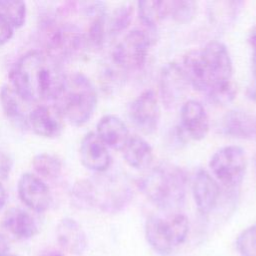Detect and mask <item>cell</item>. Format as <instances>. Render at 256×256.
I'll return each instance as SVG.
<instances>
[{
  "instance_id": "cell-13",
  "label": "cell",
  "mask_w": 256,
  "mask_h": 256,
  "mask_svg": "<svg viewBox=\"0 0 256 256\" xmlns=\"http://www.w3.org/2000/svg\"><path fill=\"white\" fill-rule=\"evenodd\" d=\"M18 196L22 203L34 212H45L51 204L50 190L41 178L34 173H24L17 184Z\"/></svg>"
},
{
  "instance_id": "cell-16",
  "label": "cell",
  "mask_w": 256,
  "mask_h": 256,
  "mask_svg": "<svg viewBox=\"0 0 256 256\" xmlns=\"http://www.w3.org/2000/svg\"><path fill=\"white\" fill-rule=\"evenodd\" d=\"M79 156L82 165L96 174L108 171L112 163L108 147L95 132L84 135L79 147Z\"/></svg>"
},
{
  "instance_id": "cell-33",
  "label": "cell",
  "mask_w": 256,
  "mask_h": 256,
  "mask_svg": "<svg viewBox=\"0 0 256 256\" xmlns=\"http://www.w3.org/2000/svg\"><path fill=\"white\" fill-rule=\"evenodd\" d=\"M12 167H13L12 157L3 151H0V181L6 180L9 177Z\"/></svg>"
},
{
  "instance_id": "cell-27",
  "label": "cell",
  "mask_w": 256,
  "mask_h": 256,
  "mask_svg": "<svg viewBox=\"0 0 256 256\" xmlns=\"http://www.w3.org/2000/svg\"><path fill=\"white\" fill-rule=\"evenodd\" d=\"M197 4L189 0L167 1V18L179 24L189 23L195 16Z\"/></svg>"
},
{
  "instance_id": "cell-30",
  "label": "cell",
  "mask_w": 256,
  "mask_h": 256,
  "mask_svg": "<svg viewBox=\"0 0 256 256\" xmlns=\"http://www.w3.org/2000/svg\"><path fill=\"white\" fill-rule=\"evenodd\" d=\"M208 99L217 106H225L230 104L236 96V87L232 81L215 85L207 92Z\"/></svg>"
},
{
  "instance_id": "cell-8",
  "label": "cell",
  "mask_w": 256,
  "mask_h": 256,
  "mask_svg": "<svg viewBox=\"0 0 256 256\" xmlns=\"http://www.w3.org/2000/svg\"><path fill=\"white\" fill-rule=\"evenodd\" d=\"M209 167L215 178L230 190L241 184L247 167L246 154L237 145L224 146L211 157Z\"/></svg>"
},
{
  "instance_id": "cell-10",
  "label": "cell",
  "mask_w": 256,
  "mask_h": 256,
  "mask_svg": "<svg viewBox=\"0 0 256 256\" xmlns=\"http://www.w3.org/2000/svg\"><path fill=\"white\" fill-rule=\"evenodd\" d=\"M128 114L133 125L142 133H154L161 118V109L155 92L147 89L139 94L130 103Z\"/></svg>"
},
{
  "instance_id": "cell-28",
  "label": "cell",
  "mask_w": 256,
  "mask_h": 256,
  "mask_svg": "<svg viewBox=\"0 0 256 256\" xmlns=\"http://www.w3.org/2000/svg\"><path fill=\"white\" fill-rule=\"evenodd\" d=\"M0 14H2L14 29L22 27L26 20V3L22 1H0Z\"/></svg>"
},
{
  "instance_id": "cell-26",
  "label": "cell",
  "mask_w": 256,
  "mask_h": 256,
  "mask_svg": "<svg viewBox=\"0 0 256 256\" xmlns=\"http://www.w3.org/2000/svg\"><path fill=\"white\" fill-rule=\"evenodd\" d=\"M34 174L44 180L57 179L62 173V162L55 155L49 153H39L32 159Z\"/></svg>"
},
{
  "instance_id": "cell-11",
  "label": "cell",
  "mask_w": 256,
  "mask_h": 256,
  "mask_svg": "<svg viewBox=\"0 0 256 256\" xmlns=\"http://www.w3.org/2000/svg\"><path fill=\"white\" fill-rule=\"evenodd\" d=\"M188 86V80L180 64L170 62L162 67L159 76V91L166 109H173L182 102Z\"/></svg>"
},
{
  "instance_id": "cell-39",
  "label": "cell",
  "mask_w": 256,
  "mask_h": 256,
  "mask_svg": "<svg viewBox=\"0 0 256 256\" xmlns=\"http://www.w3.org/2000/svg\"><path fill=\"white\" fill-rule=\"evenodd\" d=\"M253 136L256 137V117L254 118V122H253Z\"/></svg>"
},
{
  "instance_id": "cell-20",
  "label": "cell",
  "mask_w": 256,
  "mask_h": 256,
  "mask_svg": "<svg viewBox=\"0 0 256 256\" xmlns=\"http://www.w3.org/2000/svg\"><path fill=\"white\" fill-rule=\"evenodd\" d=\"M3 228L14 238L27 240L38 233V225L32 215L19 207H11L2 217Z\"/></svg>"
},
{
  "instance_id": "cell-37",
  "label": "cell",
  "mask_w": 256,
  "mask_h": 256,
  "mask_svg": "<svg viewBox=\"0 0 256 256\" xmlns=\"http://www.w3.org/2000/svg\"><path fill=\"white\" fill-rule=\"evenodd\" d=\"M247 97L250 100H253L256 102V84L252 83L248 88H247Z\"/></svg>"
},
{
  "instance_id": "cell-15",
  "label": "cell",
  "mask_w": 256,
  "mask_h": 256,
  "mask_svg": "<svg viewBox=\"0 0 256 256\" xmlns=\"http://www.w3.org/2000/svg\"><path fill=\"white\" fill-rule=\"evenodd\" d=\"M180 128L184 136L200 141L209 132V117L201 102L189 99L182 103L180 110Z\"/></svg>"
},
{
  "instance_id": "cell-9",
  "label": "cell",
  "mask_w": 256,
  "mask_h": 256,
  "mask_svg": "<svg viewBox=\"0 0 256 256\" xmlns=\"http://www.w3.org/2000/svg\"><path fill=\"white\" fill-rule=\"evenodd\" d=\"M200 51L209 81V89L215 85L232 81V60L227 47L222 42L210 41Z\"/></svg>"
},
{
  "instance_id": "cell-7",
  "label": "cell",
  "mask_w": 256,
  "mask_h": 256,
  "mask_svg": "<svg viewBox=\"0 0 256 256\" xmlns=\"http://www.w3.org/2000/svg\"><path fill=\"white\" fill-rule=\"evenodd\" d=\"M153 32L133 29L120 40L112 50L113 64L122 71H137L145 65L149 48L153 44Z\"/></svg>"
},
{
  "instance_id": "cell-12",
  "label": "cell",
  "mask_w": 256,
  "mask_h": 256,
  "mask_svg": "<svg viewBox=\"0 0 256 256\" xmlns=\"http://www.w3.org/2000/svg\"><path fill=\"white\" fill-rule=\"evenodd\" d=\"M192 195L198 212L209 216L220 204L221 189L217 180L205 169H198L191 182Z\"/></svg>"
},
{
  "instance_id": "cell-23",
  "label": "cell",
  "mask_w": 256,
  "mask_h": 256,
  "mask_svg": "<svg viewBox=\"0 0 256 256\" xmlns=\"http://www.w3.org/2000/svg\"><path fill=\"white\" fill-rule=\"evenodd\" d=\"M189 85L199 92L206 93L209 89V81L203 64L200 49H193L187 52L181 64Z\"/></svg>"
},
{
  "instance_id": "cell-17",
  "label": "cell",
  "mask_w": 256,
  "mask_h": 256,
  "mask_svg": "<svg viewBox=\"0 0 256 256\" xmlns=\"http://www.w3.org/2000/svg\"><path fill=\"white\" fill-rule=\"evenodd\" d=\"M56 239L65 251L73 255L83 254L88 246L85 231L76 220L69 217L61 219L57 224Z\"/></svg>"
},
{
  "instance_id": "cell-24",
  "label": "cell",
  "mask_w": 256,
  "mask_h": 256,
  "mask_svg": "<svg viewBox=\"0 0 256 256\" xmlns=\"http://www.w3.org/2000/svg\"><path fill=\"white\" fill-rule=\"evenodd\" d=\"M243 5L241 1H210L207 3V14L211 24L218 29H227L232 25Z\"/></svg>"
},
{
  "instance_id": "cell-5",
  "label": "cell",
  "mask_w": 256,
  "mask_h": 256,
  "mask_svg": "<svg viewBox=\"0 0 256 256\" xmlns=\"http://www.w3.org/2000/svg\"><path fill=\"white\" fill-rule=\"evenodd\" d=\"M56 19H48L42 27L43 50L60 64L80 56L88 47L84 31L57 13Z\"/></svg>"
},
{
  "instance_id": "cell-14",
  "label": "cell",
  "mask_w": 256,
  "mask_h": 256,
  "mask_svg": "<svg viewBox=\"0 0 256 256\" xmlns=\"http://www.w3.org/2000/svg\"><path fill=\"white\" fill-rule=\"evenodd\" d=\"M64 116L55 104H39L29 113L28 123L34 133L44 138H56L64 129Z\"/></svg>"
},
{
  "instance_id": "cell-31",
  "label": "cell",
  "mask_w": 256,
  "mask_h": 256,
  "mask_svg": "<svg viewBox=\"0 0 256 256\" xmlns=\"http://www.w3.org/2000/svg\"><path fill=\"white\" fill-rule=\"evenodd\" d=\"M236 249L240 256H256V223L248 226L238 235Z\"/></svg>"
},
{
  "instance_id": "cell-29",
  "label": "cell",
  "mask_w": 256,
  "mask_h": 256,
  "mask_svg": "<svg viewBox=\"0 0 256 256\" xmlns=\"http://www.w3.org/2000/svg\"><path fill=\"white\" fill-rule=\"evenodd\" d=\"M133 6L129 3L118 6L108 21V31L111 35H117L124 31L131 23Z\"/></svg>"
},
{
  "instance_id": "cell-32",
  "label": "cell",
  "mask_w": 256,
  "mask_h": 256,
  "mask_svg": "<svg viewBox=\"0 0 256 256\" xmlns=\"http://www.w3.org/2000/svg\"><path fill=\"white\" fill-rule=\"evenodd\" d=\"M14 28L8 20L0 14V45H4L11 40L14 34Z\"/></svg>"
},
{
  "instance_id": "cell-3",
  "label": "cell",
  "mask_w": 256,
  "mask_h": 256,
  "mask_svg": "<svg viewBox=\"0 0 256 256\" xmlns=\"http://www.w3.org/2000/svg\"><path fill=\"white\" fill-rule=\"evenodd\" d=\"M136 185L152 204L164 211L176 212L185 202L187 176L175 164L162 162L154 166Z\"/></svg>"
},
{
  "instance_id": "cell-19",
  "label": "cell",
  "mask_w": 256,
  "mask_h": 256,
  "mask_svg": "<svg viewBox=\"0 0 256 256\" xmlns=\"http://www.w3.org/2000/svg\"><path fill=\"white\" fill-rule=\"evenodd\" d=\"M95 133L108 148L120 151L131 136L124 121L112 114L105 115L98 121Z\"/></svg>"
},
{
  "instance_id": "cell-18",
  "label": "cell",
  "mask_w": 256,
  "mask_h": 256,
  "mask_svg": "<svg viewBox=\"0 0 256 256\" xmlns=\"http://www.w3.org/2000/svg\"><path fill=\"white\" fill-rule=\"evenodd\" d=\"M0 103L1 108L10 121L16 128L27 130L29 128L28 117L30 111L27 110L26 102L10 85H3L0 89Z\"/></svg>"
},
{
  "instance_id": "cell-38",
  "label": "cell",
  "mask_w": 256,
  "mask_h": 256,
  "mask_svg": "<svg viewBox=\"0 0 256 256\" xmlns=\"http://www.w3.org/2000/svg\"><path fill=\"white\" fill-rule=\"evenodd\" d=\"M39 256H64V255L61 252L56 250H47L42 252Z\"/></svg>"
},
{
  "instance_id": "cell-6",
  "label": "cell",
  "mask_w": 256,
  "mask_h": 256,
  "mask_svg": "<svg viewBox=\"0 0 256 256\" xmlns=\"http://www.w3.org/2000/svg\"><path fill=\"white\" fill-rule=\"evenodd\" d=\"M189 220L180 212L150 216L145 223V238L159 256H169L182 245L189 234Z\"/></svg>"
},
{
  "instance_id": "cell-25",
  "label": "cell",
  "mask_w": 256,
  "mask_h": 256,
  "mask_svg": "<svg viewBox=\"0 0 256 256\" xmlns=\"http://www.w3.org/2000/svg\"><path fill=\"white\" fill-rule=\"evenodd\" d=\"M138 15L141 22L155 33L156 26L160 21L167 19V1L146 0L137 3Z\"/></svg>"
},
{
  "instance_id": "cell-35",
  "label": "cell",
  "mask_w": 256,
  "mask_h": 256,
  "mask_svg": "<svg viewBox=\"0 0 256 256\" xmlns=\"http://www.w3.org/2000/svg\"><path fill=\"white\" fill-rule=\"evenodd\" d=\"M9 242L6 237L0 233V256H5L9 254Z\"/></svg>"
},
{
  "instance_id": "cell-34",
  "label": "cell",
  "mask_w": 256,
  "mask_h": 256,
  "mask_svg": "<svg viewBox=\"0 0 256 256\" xmlns=\"http://www.w3.org/2000/svg\"><path fill=\"white\" fill-rule=\"evenodd\" d=\"M248 42L252 49V74H253V83L256 84V27L252 29L248 36Z\"/></svg>"
},
{
  "instance_id": "cell-4",
  "label": "cell",
  "mask_w": 256,
  "mask_h": 256,
  "mask_svg": "<svg viewBox=\"0 0 256 256\" xmlns=\"http://www.w3.org/2000/svg\"><path fill=\"white\" fill-rule=\"evenodd\" d=\"M55 102L65 120L74 126H82L94 114L97 106V92L85 74L73 72L66 75Z\"/></svg>"
},
{
  "instance_id": "cell-21",
  "label": "cell",
  "mask_w": 256,
  "mask_h": 256,
  "mask_svg": "<svg viewBox=\"0 0 256 256\" xmlns=\"http://www.w3.org/2000/svg\"><path fill=\"white\" fill-rule=\"evenodd\" d=\"M121 151L126 163L136 170L148 169L153 163L154 153L151 145L138 135L130 136Z\"/></svg>"
},
{
  "instance_id": "cell-36",
  "label": "cell",
  "mask_w": 256,
  "mask_h": 256,
  "mask_svg": "<svg viewBox=\"0 0 256 256\" xmlns=\"http://www.w3.org/2000/svg\"><path fill=\"white\" fill-rule=\"evenodd\" d=\"M6 202H7V193L0 181V211L4 208V206L6 205Z\"/></svg>"
},
{
  "instance_id": "cell-40",
  "label": "cell",
  "mask_w": 256,
  "mask_h": 256,
  "mask_svg": "<svg viewBox=\"0 0 256 256\" xmlns=\"http://www.w3.org/2000/svg\"><path fill=\"white\" fill-rule=\"evenodd\" d=\"M5 256H16V255H13V254H7V255H5Z\"/></svg>"
},
{
  "instance_id": "cell-2",
  "label": "cell",
  "mask_w": 256,
  "mask_h": 256,
  "mask_svg": "<svg viewBox=\"0 0 256 256\" xmlns=\"http://www.w3.org/2000/svg\"><path fill=\"white\" fill-rule=\"evenodd\" d=\"M133 198V191L124 175L99 173L78 180L71 189L73 203L81 209H97L115 214L126 208Z\"/></svg>"
},
{
  "instance_id": "cell-1",
  "label": "cell",
  "mask_w": 256,
  "mask_h": 256,
  "mask_svg": "<svg viewBox=\"0 0 256 256\" xmlns=\"http://www.w3.org/2000/svg\"><path fill=\"white\" fill-rule=\"evenodd\" d=\"M66 75L61 64L43 50H30L12 67L10 85L28 103L56 100Z\"/></svg>"
},
{
  "instance_id": "cell-22",
  "label": "cell",
  "mask_w": 256,
  "mask_h": 256,
  "mask_svg": "<svg viewBox=\"0 0 256 256\" xmlns=\"http://www.w3.org/2000/svg\"><path fill=\"white\" fill-rule=\"evenodd\" d=\"M252 118L247 112L239 109L229 110L221 119L220 127L224 135L235 139H249L253 136Z\"/></svg>"
}]
</instances>
